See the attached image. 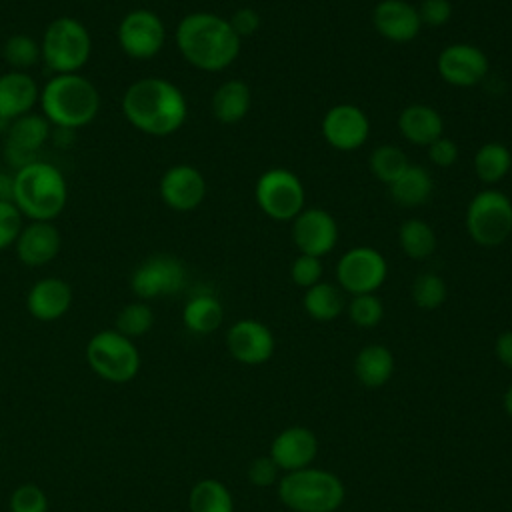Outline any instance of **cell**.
<instances>
[{
	"instance_id": "obj_42",
	"label": "cell",
	"mask_w": 512,
	"mask_h": 512,
	"mask_svg": "<svg viewBox=\"0 0 512 512\" xmlns=\"http://www.w3.org/2000/svg\"><path fill=\"white\" fill-rule=\"evenodd\" d=\"M278 472L280 468L270 456H258L248 466V480L258 488H266L278 482Z\"/></svg>"
},
{
	"instance_id": "obj_38",
	"label": "cell",
	"mask_w": 512,
	"mask_h": 512,
	"mask_svg": "<svg viewBox=\"0 0 512 512\" xmlns=\"http://www.w3.org/2000/svg\"><path fill=\"white\" fill-rule=\"evenodd\" d=\"M10 512H48V496L36 484H22L10 496Z\"/></svg>"
},
{
	"instance_id": "obj_36",
	"label": "cell",
	"mask_w": 512,
	"mask_h": 512,
	"mask_svg": "<svg viewBox=\"0 0 512 512\" xmlns=\"http://www.w3.org/2000/svg\"><path fill=\"white\" fill-rule=\"evenodd\" d=\"M446 296H448L446 282L438 274L424 272L416 276L412 284V300L418 308L436 310L446 302Z\"/></svg>"
},
{
	"instance_id": "obj_30",
	"label": "cell",
	"mask_w": 512,
	"mask_h": 512,
	"mask_svg": "<svg viewBox=\"0 0 512 512\" xmlns=\"http://www.w3.org/2000/svg\"><path fill=\"white\" fill-rule=\"evenodd\" d=\"M398 242H400L402 252L414 260H424V258L432 256L438 246L434 228L428 222L418 220V218H410V220L402 222V226L398 230Z\"/></svg>"
},
{
	"instance_id": "obj_16",
	"label": "cell",
	"mask_w": 512,
	"mask_h": 512,
	"mask_svg": "<svg viewBox=\"0 0 512 512\" xmlns=\"http://www.w3.org/2000/svg\"><path fill=\"white\" fill-rule=\"evenodd\" d=\"M292 240L300 254L322 258L338 242V224L322 208H306L292 220Z\"/></svg>"
},
{
	"instance_id": "obj_35",
	"label": "cell",
	"mask_w": 512,
	"mask_h": 512,
	"mask_svg": "<svg viewBox=\"0 0 512 512\" xmlns=\"http://www.w3.org/2000/svg\"><path fill=\"white\" fill-rule=\"evenodd\" d=\"M154 324V312L146 302H130L116 316V328L126 338L144 336Z\"/></svg>"
},
{
	"instance_id": "obj_14",
	"label": "cell",
	"mask_w": 512,
	"mask_h": 512,
	"mask_svg": "<svg viewBox=\"0 0 512 512\" xmlns=\"http://www.w3.org/2000/svg\"><path fill=\"white\" fill-rule=\"evenodd\" d=\"M436 68L444 82L456 88H470L486 78L488 56L472 44H450L438 54Z\"/></svg>"
},
{
	"instance_id": "obj_5",
	"label": "cell",
	"mask_w": 512,
	"mask_h": 512,
	"mask_svg": "<svg viewBox=\"0 0 512 512\" xmlns=\"http://www.w3.org/2000/svg\"><path fill=\"white\" fill-rule=\"evenodd\" d=\"M276 484L280 502L292 512H336L346 498L344 482L322 468L286 472Z\"/></svg>"
},
{
	"instance_id": "obj_22",
	"label": "cell",
	"mask_w": 512,
	"mask_h": 512,
	"mask_svg": "<svg viewBox=\"0 0 512 512\" xmlns=\"http://www.w3.org/2000/svg\"><path fill=\"white\" fill-rule=\"evenodd\" d=\"M40 98L36 80L22 70L0 74V122L8 124L24 114H30Z\"/></svg>"
},
{
	"instance_id": "obj_41",
	"label": "cell",
	"mask_w": 512,
	"mask_h": 512,
	"mask_svg": "<svg viewBox=\"0 0 512 512\" xmlns=\"http://www.w3.org/2000/svg\"><path fill=\"white\" fill-rule=\"evenodd\" d=\"M418 8V16L422 26L440 28L450 22L452 18V4L450 0H422Z\"/></svg>"
},
{
	"instance_id": "obj_15",
	"label": "cell",
	"mask_w": 512,
	"mask_h": 512,
	"mask_svg": "<svg viewBox=\"0 0 512 512\" xmlns=\"http://www.w3.org/2000/svg\"><path fill=\"white\" fill-rule=\"evenodd\" d=\"M50 136V122L42 114H24L12 120L6 128L4 156L16 170L34 162L38 150L46 144Z\"/></svg>"
},
{
	"instance_id": "obj_28",
	"label": "cell",
	"mask_w": 512,
	"mask_h": 512,
	"mask_svg": "<svg viewBox=\"0 0 512 512\" xmlns=\"http://www.w3.org/2000/svg\"><path fill=\"white\" fill-rule=\"evenodd\" d=\"M224 320V308L212 294L192 296L182 310V322L192 334H212Z\"/></svg>"
},
{
	"instance_id": "obj_43",
	"label": "cell",
	"mask_w": 512,
	"mask_h": 512,
	"mask_svg": "<svg viewBox=\"0 0 512 512\" xmlns=\"http://www.w3.org/2000/svg\"><path fill=\"white\" fill-rule=\"evenodd\" d=\"M428 158L432 160V164L440 168H448L458 160V146L454 140L440 136L432 144H428Z\"/></svg>"
},
{
	"instance_id": "obj_4",
	"label": "cell",
	"mask_w": 512,
	"mask_h": 512,
	"mask_svg": "<svg viewBox=\"0 0 512 512\" xmlns=\"http://www.w3.org/2000/svg\"><path fill=\"white\" fill-rule=\"evenodd\" d=\"M12 202L30 220L52 222L68 202V184L60 168L34 160L18 168L12 182Z\"/></svg>"
},
{
	"instance_id": "obj_44",
	"label": "cell",
	"mask_w": 512,
	"mask_h": 512,
	"mask_svg": "<svg viewBox=\"0 0 512 512\" xmlns=\"http://www.w3.org/2000/svg\"><path fill=\"white\" fill-rule=\"evenodd\" d=\"M228 22H230L232 30L240 38H244V36H252L260 28V14L254 8L244 6V8H238Z\"/></svg>"
},
{
	"instance_id": "obj_46",
	"label": "cell",
	"mask_w": 512,
	"mask_h": 512,
	"mask_svg": "<svg viewBox=\"0 0 512 512\" xmlns=\"http://www.w3.org/2000/svg\"><path fill=\"white\" fill-rule=\"evenodd\" d=\"M12 182H14V176L0 172V200H12Z\"/></svg>"
},
{
	"instance_id": "obj_10",
	"label": "cell",
	"mask_w": 512,
	"mask_h": 512,
	"mask_svg": "<svg viewBox=\"0 0 512 512\" xmlns=\"http://www.w3.org/2000/svg\"><path fill=\"white\" fill-rule=\"evenodd\" d=\"M388 276L386 258L370 246L346 250L336 264V280L348 294H374Z\"/></svg>"
},
{
	"instance_id": "obj_20",
	"label": "cell",
	"mask_w": 512,
	"mask_h": 512,
	"mask_svg": "<svg viewBox=\"0 0 512 512\" xmlns=\"http://www.w3.org/2000/svg\"><path fill=\"white\" fill-rule=\"evenodd\" d=\"M14 246L16 256L24 266L40 268L58 256L62 248V236L52 222L30 220V224L22 226Z\"/></svg>"
},
{
	"instance_id": "obj_21",
	"label": "cell",
	"mask_w": 512,
	"mask_h": 512,
	"mask_svg": "<svg viewBox=\"0 0 512 512\" xmlns=\"http://www.w3.org/2000/svg\"><path fill=\"white\" fill-rule=\"evenodd\" d=\"M372 24L376 32L396 44L412 42L422 28L418 8L406 0H382L374 6Z\"/></svg>"
},
{
	"instance_id": "obj_33",
	"label": "cell",
	"mask_w": 512,
	"mask_h": 512,
	"mask_svg": "<svg viewBox=\"0 0 512 512\" xmlns=\"http://www.w3.org/2000/svg\"><path fill=\"white\" fill-rule=\"evenodd\" d=\"M406 168L408 158L398 146L382 144L370 154V170L384 184H392Z\"/></svg>"
},
{
	"instance_id": "obj_19",
	"label": "cell",
	"mask_w": 512,
	"mask_h": 512,
	"mask_svg": "<svg viewBox=\"0 0 512 512\" xmlns=\"http://www.w3.org/2000/svg\"><path fill=\"white\" fill-rule=\"evenodd\" d=\"M318 454V438L306 426H288L270 444V458L280 472H294L312 466Z\"/></svg>"
},
{
	"instance_id": "obj_23",
	"label": "cell",
	"mask_w": 512,
	"mask_h": 512,
	"mask_svg": "<svg viewBox=\"0 0 512 512\" xmlns=\"http://www.w3.org/2000/svg\"><path fill=\"white\" fill-rule=\"evenodd\" d=\"M72 304V288L66 280L48 276L32 284L26 296L28 312L40 322L62 318Z\"/></svg>"
},
{
	"instance_id": "obj_34",
	"label": "cell",
	"mask_w": 512,
	"mask_h": 512,
	"mask_svg": "<svg viewBox=\"0 0 512 512\" xmlns=\"http://www.w3.org/2000/svg\"><path fill=\"white\" fill-rule=\"evenodd\" d=\"M4 60L8 66H12V70H26L30 66H34L38 60H42L40 56V42H36L32 36L28 34H12L2 48Z\"/></svg>"
},
{
	"instance_id": "obj_37",
	"label": "cell",
	"mask_w": 512,
	"mask_h": 512,
	"mask_svg": "<svg viewBox=\"0 0 512 512\" xmlns=\"http://www.w3.org/2000/svg\"><path fill=\"white\" fill-rule=\"evenodd\" d=\"M384 316V306L376 294H356L348 302V318L358 328H374Z\"/></svg>"
},
{
	"instance_id": "obj_3",
	"label": "cell",
	"mask_w": 512,
	"mask_h": 512,
	"mask_svg": "<svg viewBox=\"0 0 512 512\" xmlns=\"http://www.w3.org/2000/svg\"><path fill=\"white\" fill-rule=\"evenodd\" d=\"M42 116L60 130L88 126L100 110L98 88L82 74H54L40 88Z\"/></svg>"
},
{
	"instance_id": "obj_12",
	"label": "cell",
	"mask_w": 512,
	"mask_h": 512,
	"mask_svg": "<svg viewBox=\"0 0 512 512\" xmlns=\"http://www.w3.org/2000/svg\"><path fill=\"white\" fill-rule=\"evenodd\" d=\"M186 284V268L182 260L170 254H154L146 258L130 278L132 292L144 302L160 296L176 294Z\"/></svg>"
},
{
	"instance_id": "obj_17",
	"label": "cell",
	"mask_w": 512,
	"mask_h": 512,
	"mask_svg": "<svg viewBox=\"0 0 512 512\" xmlns=\"http://www.w3.org/2000/svg\"><path fill=\"white\" fill-rule=\"evenodd\" d=\"M370 134V120L354 104H336L322 118L324 140L342 152L360 148Z\"/></svg>"
},
{
	"instance_id": "obj_32",
	"label": "cell",
	"mask_w": 512,
	"mask_h": 512,
	"mask_svg": "<svg viewBox=\"0 0 512 512\" xmlns=\"http://www.w3.org/2000/svg\"><path fill=\"white\" fill-rule=\"evenodd\" d=\"M512 168V154L500 142H486L474 154V172L484 184L500 182Z\"/></svg>"
},
{
	"instance_id": "obj_13",
	"label": "cell",
	"mask_w": 512,
	"mask_h": 512,
	"mask_svg": "<svg viewBox=\"0 0 512 512\" xmlns=\"http://www.w3.org/2000/svg\"><path fill=\"white\" fill-rule=\"evenodd\" d=\"M226 348L234 360L246 366H258L272 358L276 340L272 330L254 318L234 322L226 332Z\"/></svg>"
},
{
	"instance_id": "obj_26",
	"label": "cell",
	"mask_w": 512,
	"mask_h": 512,
	"mask_svg": "<svg viewBox=\"0 0 512 512\" xmlns=\"http://www.w3.org/2000/svg\"><path fill=\"white\" fill-rule=\"evenodd\" d=\"M250 88L242 80H226L212 94V114L222 124H238L250 110Z\"/></svg>"
},
{
	"instance_id": "obj_27",
	"label": "cell",
	"mask_w": 512,
	"mask_h": 512,
	"mask_svg": "<svg viewBox=\"0 0 512 512\" xmlns=\"http://www.w3.org/2000/svg\"><path fill=\"white\" fill-rule=\"evenodd\" d=\"M388 186H390V196L396 204L404 208H414L428 202L434 182L428 170H424L422 166L408 164V168Z\"/></svg>"
},
{
	"instance_id": "obj_40",
	"label": "cell",
	"mask_w": 512,
	"mask_h": 512,
	"mask_svg": "<svg viewBox=\"0 0 512 512\" xmlns=\"http://www.w3.org/2000/svg\"><path fill=\"white\" fill-rule=\"evenodd\" d=\"M22 230V214L12 200H0V250L12 246Z\"/></svg>"
},
{
	"instance_id": "obj_11",
	"label": "cell",
	"mask_w": 512,
	"mask_h": 512,
	"mask_svg": "<svg viewBox=\"0 0 512 512\" xmlns=\"http://www.w3.org/2000/svg\"><path fill=\"white\" fill-rule=\"evenodd\" d=\"M118 44L132 60L154 58L166 42L162 18L148 8H134L118 24Z\"/></svg>"
},
{
	"instance_id": "obj_24",
	"label": "cell",
	"mask_w": 512,
	"mask_h": 512,
	"mask_svg": "<svg viewBox=\"0 0 512 512\" xmlns=\"http://www.w3.org/2000/svg\"><path fill=\"white\" fill-rule=\"evenodd\" d=\"M400 134L418 146H428L444 132L440 112L428 104H410L398 116Z\"/></svg>"
},
{
	"instance_id": "obj_29",
	"label": "cell",
	"mask_w": 512,
	"mask_h": 512,
	"mask_svg": "<svg viewBox=\"0 0 512 512\" xmlns=\"http://www.w3.org/2000/svg\"><path fill=\"white\" fill-rule=\"evenodd\" d=\"M302 306L312 320L330 322L342 314L344 298H342V292L334 284L320 280L318 284L306 288Z\"/></svg>"
},
{
	"instance_id": "obj_2",
	"label": "cell",
	"mask_w": 512,
	"mask_h": 512,
	"mask_svg": "<svg viewBox=\"0 0 512 512\" xmlns=\"http://www.w3.org/2000/svg\"><path fill=\"white\" fill-rule=\"evenodd\" d=\"M240 42L230 22L212 12H190L176 26V46L182 58L204 72L228 68L240 54Z\"/></svg>"
},
{
	"instance_id": "obj_45",
	"label": "cell",
	"mask_w": 512,
	"mask_h": 512,
	"mask_svg": "<svg viewBox=\"0 0 512 512\" xmlns=\"http://www.w3.org/2000/svg\"><path fill=\"white\" fill-rule=\"evenodd\" d=\"M494 354L500 360V364L512 370V330H506L496 338Z\"/></svg>"
},
{
	"instance_id": "obj_6",
	"label": "cell",
	"mask_w": 512,
	"mask_h": 512,
	"mask_svg": "<svg viewBox=\"0 0 512 512\" xmlns=\"http://www.w3.org/2000/svg\"><path fill=\"white\" fill-rule=\"evenodd\" d=\"M92 38L88 28L72 16L54 18L40 40V56L54 74H74L88 62Z\"/></svg>"
},
{
	"instance_id": "obj_18",
	"label": "cell",
	"mask_w": 512,
	"mask_h": 512,
	"mask_svg": "<svg viewBox=\"0 0 512 512\" xmlns=\"http://www.w3.org/2000/svg\"><path fill=\"white\" fill-rule=\"evenodd\" d=\"M158 192L168 208L190 212L204 202L206 180L192 164H174L162 174Z\"/></svg>"
},
{
	"instance_id": "obj_25",
	"label": "cell",
	"mask_w": 512,
	"mask_h": 512,
	"mask_svg": "<svg viewBox=\"0 0 512 512\" xmlns=\"http://www.w3.org/2000/svg\"><path fill=\"white\" fill-rule=\"evenodd\" d=\"M394 374V356L384 344H368L354 358L356 380L370 390L382 388Z\"/></svg>"
},
{
	"instance_id": "obj_9",
	"label": "cell",
	"mask_w": 512,
	"mask_h": 512,
	"mask_svg": "<svg viewBox=\"0 0 512 512\" xmlns=\"http://www.w3.org/2000/svg\"><path fill=\"white\" fill-rule=\"evenodd\" d=\"M254 198L268 218L288 222L304 210L306 192L294 172L288 168H270L256 180Z\"/></svg>"
},
{
	"instance_id": "obj_8",
	"label": "cell",
	"mask_w": 512,
	"mask_h": 512,
	"mask_svg": "<svg viewBox=\"0 0 512 512\" xmlns=\"http://www.w3.org/2000/svg\"><path fill=\"white\" fill-rule=\"evenodd\" d=\"M466 230L478 246H500L512 234V200L492 188L478 192L466 208Z\"/></svg>"
},
{
	"instance_id": "obj_47",
	"label": "cell",
	"mask_w": 512,
	"mask_h": 512,
	"mask_svg": "<svg viewBox=\"0 0 512 512\" xmlns=\"http://www.w3.org/2000/svg\"><path fill=\"white\" fill-rule=\"evenodd\" d=\"M502 404H504V410H506V414L512 418V384L506 388V392H504V398H502Z\"/></svg>"
},
{
	"instance_id": "obj_7",
	"label": "cell",
	"mask_w": 512,
	"mask_h": 512,
	"mask_svg": "<svg viewBox=\"0 0 512 512\" xmlns=\"http://www.w3.org/2000/svg\"><path fill=\"white\" fill-rule=\"evenodd\" d=\"M86 362L102 380L124 384L138 374L140 352L118 330H100L86 344Z\"/></svg>"
},
{
	"instance_id": "obj_39",
	"label": "cell",
	"mask_w": 512,
	"mask_h": 512,
	"mask_svg": "<svg viewBox=\"0 0 512 512\" xmlns=\"http://www.w3.org/2000/svg\"><path fill=\"white\" fill-rule=\"evenodd\" d=\"M322 260L316 256L300 254L290 266V278L300 288H310L322 280Z\"/></svg>"
},
{
	"instance_id": "obj_1",
	"label": "cell",
	"mask_w": 512,
	"mask_h": 512,
	"mask_svg": "<svg viewBox=\"0 0 512 512\" xmlns=\"http://www.w3.org/2000/svg\"><path fill=\"white\" fill-rule=\"evenodd\" d=\"M124 118L148 136H170L182 128L188 116V104L182 90L158 76H146L132 82L120 102Z\"/></svg>"
},
{
	"instance_id": "obj_31",
	"label": "cell",
	"mask_w": 512,
	"mask_h": 512,
	"mask_svg": "<svg viewBox=\"0 0 512 512\" xmlns=\"http://www.w3.org/2000/svg\"><path fill=\"white\" fill-rule=\"evenodd\" d=\"M190 512H234L230 490L214 478L198 480L188 496Z\"/></svg>"
}]
</instances>
